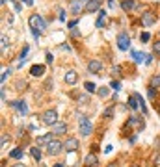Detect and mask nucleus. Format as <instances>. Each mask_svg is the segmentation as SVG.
<instances>
[{
	"mask_svg": "<svg viewBox=\"0 0 160 167\" xmlns=\"http://www.w3.org/2000/svg\"><path fill=\"white\" fill-rule=\"evenodd\" d=\"M28 24H30V28L32 30H39V32H43L45 28H47V24H45V20L37 15V13H32L30 15V19H28Z\"/></svg>",
	"mask_w": 160,
	"mask_h": 167,
	"instance_id": "nucleus-1",
	"label": "nucleus"
},
{
	"mask_svg": "<svg viewBox=\"0 0 160 167\" xmlns=\"http://www.w3.org/2000/svg\"><path fill=\"white\" fill-rule=\"evenodd\" d=\"M41 123L47 125V126H54L58 123V112L56 110H47L43 115H41Z\"/></svg>",
	"mask_w": 160,
	"mask_h": 167,
	"instance_id": "nucleus-2",
	"label": "nucleus"
},
{
	"mask_svg": "<svg viewBox=\"0 0 160 167\" xmlns=\"http://www.w3.org/2000/svg\"><path fill=\"white\" fill-rule=\"evenodd\" d=\"M78 125H80V134L86 138V136H89L91 132H93V125H91V121L86 117V115H82V117H78Z\"/></svg>",
	"mask_w": 160,
	"mask_h": 167,
	"instance_id": "nucleus-3",
	"label": "nucleus"
},
{
	"mask_svg": "<svg viewBox=\"0 0 160 167\" xmlns=\"http://www.w3.org/2000/svg\"><path fill=\"white\" fill-rule=\"evenodd\" d=\"M62 151H65V149H63V143H62L60 139H52V141L47 145V154H48V156H58Z\"/></svg>",
	"mask_w": 160,
	"mask_h": 167,
	"instance_id": "nucleus-4",
	"label": "nucleus"
},
{
	"mask_svg": "<svg viewBox=\"0 0 160 167\" xmlns=\"http://www.w3.org/2000/svg\"><path fill=\"white\" fill-rule=\"evenodd\" d=\"M117 46H119V50H129L130 48V37H129L127 32H121L117 35Z\"/></svg>",
	"mask_w": 160,
	"mask_h": 167,
	"instance_id": "nucleus-5",
	"label": "nucleus"
},
{
	"mask_svg": "<svg viewBox=\"0 0 160 167\" xmlns=\"http://www.w3.org/2000/svg\"><path fill=\"white\" fill-rule=\"evenodd\" d=\"M52 128V134L54 136H63V134H67V130H69V125L67 123H63V121H58L54 126H50Z\"/></svg>",
	"mask_w": 160,
	"mask_h": 167,
	"instance_id": "nucleus-6",
	"label": "nucleus"
},
{
	"mask_svg": "<svg viewBox=\"0 0 160 167\" xmlns=\"http://www.w3.org/2000/svg\"><path fill=\"white\" fill-rule=\"evenodd\" d=\"M63 149H65L67 152H75V151L78 149V139H76V138H67V139L63 141Z\"/></svg>",
	"mask_w": 160,
	"mask_h": 167,
	"instance_id": "nucleus-7",
	"label": "nucleus"
},
{
	"mask_svg": "<svg viewBox=\"0 0 160 167\" xmlns=\"http://www.w3.org/2000/svg\"><path fill=\"white\" fill-rule=\"evenodd\" d=\"M88 71H89L91 74L101 73V71H103V61H101V59H91V61L88 63Z\"/></svg>",
	"mask_w": 160,
	"mask_h": 167,
	"instance_id": "nucleus-8",
	"label": "nucleus"
},
{
	"mask_svg": "<svg viewBox=\"0 0 160 167\" xmlns=\"http://www.w3.org/2000/svg\"><path fill=\"white\" fill-rule=\"evenodd\" d=\"M101 4H103V0H88L86 6H84V9H86L88 13H93V11L101 9Z\"/></svg>",
	"mask_w": 160,
	"mask_h": 167,
	"instance_id": "nucleus-9",
	"label": "nucleus"
},
{
	"mask_svg": "<svg viewBox=\"0 0 160 167\" xmlns=\"http://www.w3.org/2000/svg\"><path fill=\"white\" fill-rule=\"evenodd\" d=\"M63 80H65V84L75 86V84L78 82V73H76V71H67L65 76H63Z\"/></svg>",
	"mask_w": 160,
	"mask_h": 167,
	"instance_id": "nucleus-10",
	"label": "nucleus"
},
{
	"mask_svg": "<svg viewBox=\"0 0 160 167\" xmlns=\"http://www.w3.org/2000/svg\"><path fill=\"white\" fill-rule=\"evenodd\" d=\"M155 20H157L155 13H151V11H145V13H142V24H144V26H151Z\"/></svg>",
	"mask_w": 160,
	"mask_h": 167,
	"instance_id": "nucleus-11",
	"label": "nucleus"
},
{
	"mask_svg": "<svg viewBox=\"0 0 160 167\" xmlns=\"http://www.w3.org/2000/svg\"><path fill=\"white\" fill-rule=\"evenodd\" d=\"M11 106H13V108H17L21 115H26V113H28V106H26V102H24V100H15V102H11Z\"/></svg>",
	"mask_w": 160,
	"mask_h": 167,
	"instance_id": "nucleus-12",
	"label": "nucleus"
},
{
	"mask_svg": "<svg viewBox=\"0 0 160 167\" xmlns=\"http://www.w3.org/2000/svg\"><path fill=\"white\" fill-rule=\"evenodd\" d=\"M82 2H84V0H71V4H69L71 13H75V15L82 13Z\"/></svg>",
	"mask_w": 160,
	"mask_h": 167,
	"instance_id": "nucleus-13",
	"label": "nucleus"
},
{
	"mask_svg": "<svg viewBox=\"0 0 160 167\" xmlns=\"http://www.w3.org/2000/svg\"><path fill=\"white\" fill-rule=\"evenodd\" d=\"M52 139H54V138H52V132H50V134H45V136L37 138V147H47Z\"/></svg>",
	"mask_w": 160,
	"mask_h": 167,
	"instance_id": "nucleus-14",
	"label": "nucleus"
},
{
	"mask_svg": "<svg viewBox=\"0 0 160 167\" xmlns=\"http://www.w3.org/2000/svg\"><path fill=\"white\" fill-rule=\"evenodd\" d=\"M127 126H140V130H142L145 125H144V119H142V117H130V119L127 121Z\"/></svg>",
	"mask_w": 160,
	"mask_h": 167,
	"instance_id": "nucleus-15",
	"label": "nucleus"
},
{
	"mask_svg": "<svg viewBox=\"0 0 160 167\" xmlns=\"http://www.w3.org/2000/svg\"><path fill=\"white\" fill-rule=\"evenodd\" d=\"M134 7H138V4H136L134 0H123V2H121V9H123V11H130V9H134Z\"/></svg>",
	"mask_w": 160,
	"mask_h": 167,
	"instance_id": "nucleus-16",
	"label": "nucleus"
},
{
	"mask_svg": "<svg viewBox=\"0 0 160 167\" xmlns=\"http://www.w3.org/2000/svg\"><path fill=\"white\" fill-rule=\"evenodd\" d=\"M43 73H45V65H34L30 69V74L32 76H43Z\"/></svg>",
	"mask_w": 160,
	"mask_h": 167,
	"instance_id": "nucleus-17",
	"label": "nucleus"
},
{
	"mask_svg": "<svg viewBox=\"0 0 160 167\" xmlns=\"http://www.w3.org/2000/svg\"><path fill=\"white\" fill-rule=\"evenodd\" d=\"M106 24V11L99 9V19H97V28H103Z\"/></svg>",
	"mask_w": 160,
	"mask_h": 167,
	"instance_id": "nucleus-18",
	"label": "nucleus"
},
{
	"mask_svg": "<svg viewBox=\"0 0 160 167\" xmlns=\"http://www.w3.org/2000/svg\"><path fill=\"white\" fill-rule=\"evenodd\" d=\"M84 164H86V167H97L99 162H97V156H95V154H88Z\"/></svg>",
	"mask_w": 160,
	"mask_h": 167,
	"instance_id": "nucleus-19",
	"label": "nucleus"
},
{
	"mask_svg": "<svg viewBox=\"0 0 160 167\" xmlns=\"http://www.w3.org/2000/svg\"><path fill=\"white\" fill-rule=\"evenodd\" d=\"M30 154H32V158H34L35 162L41 160V149H39V147H32V149H30Z\"/></svg>",
	"mask_w": 160,
	"mask_h": 167,
	"instance_id": "nucleus-20",
	"label": "nucleus"
},
{
	"mask_svg": "<svg viewBox=\"0 0 160 167\" xmlns=\"http://www.w3.org/2000/svg\"><path fill=\"white\" fill-rule=\"evenodd\" d=\"M138 102H140V100H138V95H136V93H134V95H130V99H129V106H130L132 110H136V108L140 106Z\"/></svg>",
	"mask_w": 160,
	"mask_h": 167,
	"instance_id": "nucleus-21",
	"label": "nucleus"
},
{
	"mask_svg": "<svg viewBox=\"0 0 160 167\" xmlns=\"http://www.w3.org/2000/svg\"><path fill=\"white\" fill-rule=\"evenodd\" d=\"M24 154H22V149H13L11 152H9V158H15V160H21Z\"/></svg>",
	"mask_w": 160,
	"mask_h": 167,
	"instance_id": "nucleus-22",
	"label": "nucleus"
},
{
	"mask_svg": "<svg viewBox=\"0 0 160 167\" xmlns=\"http://www.w3.org/2000/svg\"><path fill=\"white\" fill-rule=\"evenodd\" d=\"M132 58H134L136 63H140V61H144V58H147V56H145V54H140V52H136V50H132Z\"/></svg>",
	"mask_w": 160,
	"mask_h": 167,
	"instance_id": "nucleus-23",
	"label": "nucleus"
},
{
	"mask_svg": "<svg viewBox=\"0 0 160 167\" xmlns=\"http://www.w3.org/2000/svg\"><path fill=\"white\" fill-rule=\"evenodd\" d=\"M84 87H86V91H88V93H95V91H97V86H95L93 82H86V84H84Z\"/></svg>",
	"mask_w": 160,
	"mask_h": 167,
	"instance_id": "nucleus-24",
	"label": "nucleus"
},
{
	"mask_svg": "<svg viewBox=\"0 0 160 167\" xmlns=\"http://www.w3.org/2000/svg\"><path fill=\"white\" fill-rule=\"evenodd\" d=\"M160 86V76H151V84H149V87H158Z\"/></svg>",
	"mask_w": 160,
	"mask_h": 167,
	"instance_id": "nucleus-25",
	"label": "nucleus"
},
{
	"mask_svg": "<svg viewBox=\"0 0 160 167\" xmlns=\"http://www.w3.org/2000/svg\"><path fill=\"white\" fill-rule=\"evenodd\" d=\"M97 93H99V97H101V99H104V97H108V95H110V89H108V87H99V91H97Z\"/></svg>",
	"mask_w": 160,
	"mask_h": 167,
	"instance_id": "nucleus-26",
	"label": "nucleus"
},
{
	"mask_svg": "<svg viewBox=\"0 0 160 167\" xmlns=\"http://www.w3.org/2000/svg\"><path fill=\"white\" fill-rule=\"evenodd\" d=\"M153 52H155L157 56H160V41H157V43H153Z\"/></svg>",
	"mask_w": 160,
	"mask_h": 167,
	"instance_id": "nucleus-27",
	"label": "nucleus"
},
{
	"mask_svg": "<svg viewBox=\"0 0 160 167\" xmlns=\"http://www.w3.org/2000/svg\"><path fill=\"white\" fill-rule=\"evenodd\" d=\"M140 39H142V41H149V39H151V33H149V32H144V33L140 35Z\"/></svg>",
	"mask_w": 160,
	"mask_h": 167,
	"instance_id": "nucleus-28",
	"label": "nucleus"
},
{
	"mask_svg": "<svg viewBox=\"0 0 160 167\" xmlns=\"http://www.w3.org/2000/svg\"><path fill=\"white\" fill-rule=\"evenodd\" d=\"M6 48H7V39L6 35H2V52H6Z\"/></svg>",
	"mask_w": 160,
	"mask_h": 167,
	"instance_id": "nucleus-29",
	"label": "nucleus"
},
{
	"mask_svg": "<svg viewBox=\"0 0 160 167\" xmlns=\"http://www.w3.org/2000/svg\"><path fill=\"white\" fill-rule=\"evenodd\" d=\"M9 73H11L9 69H4V71H2V84L6 82V78H7V74H9Z\"/></svg>",
	"mask_w": 160,
	"mask_h": 167,
	"instance_id": "nucleus-30",
	"label": "nucleus"
},
{
	"mask_svg": "<svg viewBox=\"0 0 160 167\" xmlns=\"http://www.w3.org/2000/svg\"><path fill=\"white\" fill-rule=\"evenodd\" d=\"M155 97H157V91H155V87H149V99H151V100H155Z\"/></svg>",
	"mask_w": 160,
	"mask_h": 167,
	"instance_id": "nucleus-31",
	"label": "nucleus"
},
{
	"mask_svg": "<svg viewBox=\"0 0 160 167\" xmlns=\"http://www.w3.org/2000/svg\"><path fill=\"white\" fill-rule=\"evenodd\" d=\"M7 143H9V138H7V136H2V149H6Z\"/></svg>",
	"mask_w": 160,
	"mask_h": 167,
	"instance_id": "nucleus-32",
	"label": "nucleus"
},
{
	"mask_svg": "<svg viewBox=\"0 0 160 167\" xmlns=\"http://www.w3.org/2000/svg\"><path fill=\"white\" fill-rule=\"evenodd\" d=\"M110 87H112V89H116V91H119V89H121V84H119V82H112V86H110Z\"/></svg>",
	"mask_w": 160,
	"mask_h": 167,
	"instance_id": "nucleus-33",
	"label": "nucleus"
},
{
	"mask_svg": "<svg viewBox=\"0 0 160 167\" xmlns=\"http://www.w3.org/2000/svg\"><path fill=\"white\" fill-rule=\"evenodd\" d=\"M45 89H47V91H48V89H52V80H50V78L45 82Z\"/></svg>",
	"mask_w": 160,
	"mask_h": 167,
	"instance_id": "nucleus-34",
	"label": "nucleus"
},
{
	"mask_svg": "<svg viewBox=\"0 0 160 167\" xmlns=\"http://www.w3.org/2000/svg\"><path fill=\"white\" fill-rule=\"evenodd\" d=\"M153 165L157 167V165H160V154H157L155 158H153Z\"/></svg>",
	"mask_w": 160,
	"mask_h": 167,
	"instance_id": "nucleus-35",
	"label": "nucleus"
},
{
	"mask_svg": "<svg viewBox=\"0 0 160 167\" xmlns=\"http://www.w3.org/2000/svg\"><path fill=\"white\" fill-rule=\"evenodd\" d=\"M32 35H34L35 39H39V35H41V32H39V30H32Z\"/></svg>",
	"mask_w": 160,
	"mask_h": 167,
	"instance_id": "nucleus-36",
	"label": "nucleus"
},
{
	"mask_svg": "<svg viewBox=\"0 0 160 167\" xmlns=\"http://www.w3.org/2000/svg\"><path fill=\"white\" fill-rule=\"evenodd\" d=\"M45 58H47V63H52V59H54V58H52V54H50V52H47V56H45Z\"/></svg>",
	"mask_w": 160,
	"mask_h": 167,
	"instance_id": "nucleus-37",
	"label": "nucleus"
},
{
	"mask_svg": "<svg viewBox=\"0 0 160 167\" xmlns=\"http://www.w3.org/2000/svg\"><path fill=\"white\" fill-rule=\"evenodd\" d=\"M26 87V82H17V89H24Z\"/></svg>",
	"mask_w": 160,
	"mask_h": 167,
	"instance_id": "nucleus-38",
	"label": "nucleus"
},
{
	"mask_svg": "<svg viewBox=\"0 0 160 167\" xmlns=\"http://www.w3.org/2000/svg\"><path fill=\"white\" fill-rule=\"evenodd\" d=\"M60 20H65V11L63 9H60Z\"/></svg>",
	"mask_w": 160,
	"mask_h": 167,
	"instance_id": "nucleus-39",
	"label": "nucleus"
},
{
	"mask_svg": "<svg viewBox=\"0 0 160 167\" xmlns=\"http://www.w3.org/2000/svg\"><path fill=\"white\" fill-rule=\"evenodd\" d=\"M71 33H73V37H78V35H80V32H78V30H75V28L71 30Z\"/></svg>",
	"mask_w": 160,
	"mask_h": 167,
	"instance_id": "nucleus-40",
	"label": "nucleus"
},
{
	"mask_svg": "<svg viewBox=\"0 0 160 167\" xmlns=\"http://www.w3.org/2000/svg\"><path fill=\"white\" fill-rule=\"evenodd\" d=\"M0 97H2V102H6V91H4V87H2V91H0Z\"/></svg>",
	"mask_w": 160,
	"mask_h": 167,
	"instance_id": "nucleus-41",
	"label": "nucleus"
},
{
	"mask_svg": "<svg viewBox=\"0 0 160 167\" xmlns=\"http://www.w3.org/2000/svg\"><path fill=\"white\" fill-rule=\"evenodd\" d=\"M110 113H112V108H106L104 110V117H110Z\"/></svg>",
	"mask_w": 160,
	"mask_h": 167,
	"instance_id": "nucleus-42",
	"label": "nucleus"
},
{
	"mask_svg": "<svg viewBox=\"0 0 160 167\" xmlns=\"http://www.w3.org/2000/svg\"><path fill=\"white\" fill-rule=\"evenodd\" d=\"M76 22H78V20H71V22H69V28H75V26H76Z\"/></svg>",
	"mask_w": 160,
	"mask_h": 167,
	"instance_id": "nucleus-43",
	"label": "nucleus"
},
{
	"mask_svg": "<svg viewBox=\"0 0 160 167\" xmlns=\"http://www.w3.org/2000/svg\"><path fill=\"white\" fill-rule=\"evenodd\" d=\"M62 50H67V52H69V50H71V46H69V45H62Z\"/></svg>",
	"mask_w": 160,
	"mask_h": 167,
	"instance_id": "nucleus-44",
	"label": "nucleus"
},
{
	"mask_svg": "<svg viewBox=\"0 0 160 167\" xmlns=\"http://www.w3.org/2000/svg\"><path fill=\"white\" fill-rule=\"evenodd\" d=\"M151 61H153V56H151V54H149V56H147V58H145V63H151Z\"/></svg>",
	"mask_w": 160,
	"mask_h": 167,
	"instance_id": "nucleus-45",
	"label": "nucleus"
},
{
	"mask_svg": "<svg viewBox=\"0 0 160 167\" xmlns=\"http://www.w3.org/2000/svg\"><path fill=\"white\" fill-rule=\"evenodd\" d=\"M88 99H89V97H88V95H84V97H80V102H88Z\"/></svg>",
	"mask_w": 160,
	"mask_h": 167,
	"instance_id": "nucleus-46",
	"label": "nucleus"
},
{
	"mask_svg": "<svg viewBox=\"0 0 160 167\" xmlns=\"http://www.w3.org/2000/svg\"><path fill=\"white\" fill-rule=\"evenodd\" d=\"M22 2H24L26 6H34V0H22Z\"/></svg>",
	"mask_w": 160,
	"mask_h": 167,
	"instance_id": "nucleus-47",
	"label": "nucleus"
},
{
	"mask_svg": "<svg viewBox=\"0 0 160 167\" xmlns=\"http://www.w3.org/2000/svg\"><path fill=\"white\" fill-rule=\"evenodd\" d=\"M114 4H116L114 0H108V6H110V7H114Z\"/></svg>",
	"mask_w": 160,
	"mask_h": 167,
	"instance_id": "nucleus-48",
	"label": "nucleus"
},
{
	"mask_svg": "<svg viewBox=\"0 0 160 167\" xmlns=\"http://www.w3.org/2000/svg\"><path fill=\"white\" fill-rule=\"evenodd\" d=\"M155 145H157V149H160V138L157 139V143H155Z\"/></svg>",
	"mask_w": 160,
	"mask_h": 167,
	"instance_id": "nucleus-49",
	"label": "nucleus"
},
{
	"mask_svg": "<svg viewBox=\"0 0 160 167\" xmlns=\"http://www.w3.org/2000/svg\"><path fill=\"white\" fill-rule=\"evenodd\" d=\"M11 167H24L22 164H17V165H11Z\"/></svg>",
	"mask_w": 160,
	"mask_h": 167,
	"instance_id": "nucleus-50",
	"label": "nucleus"
},
{
	"mask_svg": "<svg viewBox=\"0 0 160 167\" xmlns=\"http://www.w3.org/2000/svg\"><path fill=\"white\" fill-rule=\"evenodd\" d=\"M108 167H117V164H110Z\"/></svg>",
	"mask_w": 160,
	"mask_h": 167,
	"instance_id": "nucleus-51",
	"label": "nucleus"
},
{
	"mask_svg": "<svg viewBox=\"0 0 160 167\" xmlns=\"http://www.w3.org/2000/svg\"><path fill=\"white\" fill-rule=\"evenodd\" d=\"M54 167H63V165H62V164H56V165H54Z\"/></svg>",
	"mask_w": 160,
	"mask_h": 167,
	"instance_id": "nucleus-52",
	"label": "nucleus"
},
{
	"mask_svg": "<svg viewBox=\"0 0 160 167\" xmlns=\"http://www.w3.org/2000/svg\"><path fill=\"white\" fill-rule=\"evenodd\" d=\"M130 167H140V165H138V164H132V165H130Z\"/></svg>",
	"mask_w": 160,
	"mask_h": 167,
	"instance_id": "nucleus-53",
	"label": "nucleus"
}]
</instances>
